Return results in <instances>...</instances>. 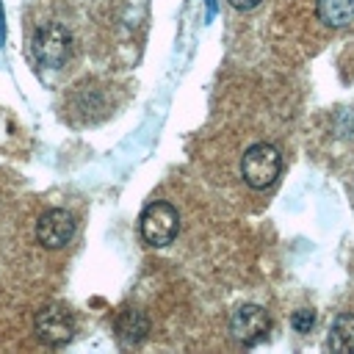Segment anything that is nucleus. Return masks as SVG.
I'll return each mask as SVG.
<instances>
[{
  "label": "nucleus",
  "mask_w": 354,
  "mask_h": 354,
  "mask_svg": "<svg viewBox=\"0 0 354 354\" xmlns=\"http://www.w3.org/2000/svg\"><path fill=\"white\" fill-rule=\"evenodd\" d=\"M279 169H282V158L277 152V147L260 141V144H252L243 158H241V174H243V183L249 188H268L277 177H279Z\"/></svg>",
  "instance_id": "obj_1"
},
{
  "label": "nucleus",
  "mask_w": 354,
  "mask_h": 354,
  "mask_svg": "<svg viewBox=\"0 0 354 354\" xmlns=\"http://www.w3.org/2000/svg\"><path fill=\"white\" fill-rule=\"evenodd\" d=\"M260 0H230V6H235L238 11H249V8H254Z\"/></svg>",
  "instance_id": "obj_11"
},
{
  "label": "nucleus",
  "mask_w": 354,
  "mask_h": 354,
  "mask_svg": "<svg viewBox=\"0 0 354 354\" xmlns=\"http://www.w3.org/2000/svg\"><path fill=\"white\" fill-rule=\"evenodd\" d=\"M33 55L41 66H50V69L64 66V61L69 58V33H66V28L58 25V22L41 25L33 36Z\"/></svg>",
  "instance_id": "obj_3"
},
{
  "label": "nucleus",
  "mask_w": 354,
  "mask_h": 354,
  "mask_svg": "<svg viewBox=\"0 0 354 354\" xmlns=\"http://www.w3.org/2000/svg\"><path fill=\"white\" fill-rule=\"evenodd\" d=\"M318 19L329 28H346L354 22V0H318Z\"/></svg>",
  "instance_id": "obj_8"
},
{
  "label": "nucleus",
  "mask_w": 354,
  "mask_h": 354,
  "mask_svg": "<svg viewBox=\"0 0 354 354\" xmlns=\"http://www.w3.org/2000/svg\"><path fill=\"white\" fill-rule=\"evenodd\" d=\"M313 324H315L313 310H296V313L290 315V326H293L296 332H310Z\"/></svg>",
  "instance_id": "obj_10"
},
{
  "label": "nucleus",
  "mask_w": 354,
  "mask_h": 354,
  "mask_svg": "<svg viewBox=\"0 0 354 354\" xmlns=\"http://www.w3.org/2000/svg\"><path fill=\"white\" fill-rule=\"evenodd\" d=\"M329 348L340 354H354V315L340 313L329 329Z\"/></svg>",
  "instance_id": "obj_9"
},
{
  "label": "nucleus",
  "mask_w": 354,
  "mask_h": 354,
  "mask_svg": "<svg viewBox=\"0 0 354 354\" xmlns=\"http://www.w3.org/2000/svg\"><path fill=\"white\" fill-rule=\"evenodd\" d=\"M6 41V14H3V3H0V44Z\"/></svg>",
  "instance_id": "obj_12"
},
{
  "label": "nucleus",
  "mask_w": 354,
  "mask_h": 354,
  "mask_svg": "<svg viewBox=\"0 0 354 354\" xmlns=\"http://www.w3.org/2000/svg\"><path fill=\"white\" fill-rule=\"evenodd\" d=\"M268 326H271V321H268L266 310L257 307V304H243V307H238V310L232 313V318H230V332H232V337H235L238 343H243V346L260 343V340L266 337Z\"/></svg>",
  "instance_id": "obj_6"
},
{
  "label": "nucleus",
  "mask_w": 354,
  "mask_h": 354,
  "mask_svg": "<svg viewBox=\"0 0 354 354\" xmlns=\"http://www.w3.org/2000/svg\"><path fill=\"white\" fill-rule=\"evenodd\" d=\"M33 326H36V335L47 346H64V343L72 340V332H75V321L61 304L41 307L36 313V318H33Z\"/></svg>",
  "instance_id": "obj_4"
},
{
  "label": "nucleus",
  "mask_w": 354,
  "mask_h": 354,
  "mask_svg": "<svg viewBox=\"0 0 354 354\" xmlns=\"http://www.w3.org/2000/svg\"><path fill=\"white\" fill-rule=\"evenodd\" d=\"M75 235V218L72 213H66L64 207H53L44 210L41 218L36 221V241L47 249H61L72 241Z\"/></svg>",
  "instance_id": "obj_5"
},
{
  "label": "nucleus",
  "mask_w": 354,
  "mask_h": 354,
  "mask_svg": "<svg viewBox=\"0 0 354 354\" xmlns=\"http://www.w3.org/2000/svg\"><path fill=\"white\" fill-rule=\"evenodd\" d=\"M149 332V321L141 310H122L119 318H116V337L124 343V346H138Z\"/></svg>",
  "instance_id": "obj_7"
},
{
  "label": "nucleus",
  "mask_w": 354,
  "mask_h": 354,
  "mask_svg": "<svg viewBox=\"0 0 354 354\" xmlns=\"http://www.w3.org/2000/svg\"><path fill=\"white\" fill-rule=\"evenodd\" d=\"M180 216L169 202H149L141 213V238L149 246H169L177 238Z\"/></svg>",
  "instance_id": "obj_2"
}]
</instances>
